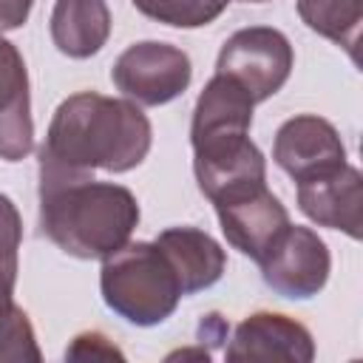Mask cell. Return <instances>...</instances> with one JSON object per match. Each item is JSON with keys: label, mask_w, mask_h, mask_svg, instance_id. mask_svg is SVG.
I'll list each match as a JSON object with an SVG mask.
<instances>
[{"label": "cell", "mask_w": 363, "mask_h": 363, "mask_svg": "<svg viewBox=\"0 0 363 363\" xmlns=\"http://www.w3.org/2000/svg\"><path fill=\"white\" fill-rule=\"evenodd\" d=\"M150 145L153 128L136 102L79 91L57 105L40 159L71 173H128Z\"/></svg>", "instance_id": "cell-1"}, {"label": "cell", "mask_w": 363, "mask_h": 363, "mask_svg": "<svg viewBox=\"0 0 363 363\" xmlns=\"http://www.w3.org/2000/svg\"><path fill=\"white\" fill-rule=\"evenodd\" d=\"M136 224L139 201L128 187L40 159V227L65 255L102 261L130 241Z\"/></svg>", "instance_id": "cell-2"}, {"label": "cell", "mask_w": 363, "mask_h": 363, "mask_svg": "<svg viewBox=\"0 0 363 363\" xmlns=\"http://www.w3.org/2000/svg\"><path fill=\"white\" fill-rule=\"evenodd\" d=\"M99 289L105 306L133 326L164 323L184 298L179 278L156 241H128L102 258Z\"/></svg>", "instance_id": "cell-3"}, {"label": "cell", "mask_w": 363, "mask_h": 363, "mask_svg": "<svg viewBox=\"0 0 363 363\" xmlns=\"http://www.w3.org/2000/svg\"><path fill=\"white\" fill-rule=\"evenodd\" d=\"M295 65L292 43L272 26H247L230 34L218 51L216 74L235 79L252 102L275 96Z\"/></svg>", "instance_id": "cell-4"}, {"label": "cell", "mask_w": 363, "mask_h": 363, "mask_svg": "<svg viewBox=\"0 0 363 363\" xmlns=\"http://www.w3.org/2000/svg\"><path fill=\"white\" fill-rule=\"evenodd\" d=\"M111 79L116 91L125 94V99L145 108H156L173 102L187 91L193 79V65L179 45L145 40L128 45L116 57Z\"/></svg>", "instance_id": "cell-5"}, {"label": "cell", "mask_w": 363, "mask_h": 363, "mask_svg": "<svg viewBox=\"0 0 363 363\" xmlns=\"http://www.w3.org/2000/svg\"><path fill=\"white\" fill-rule=\"evenodd\" d=\"M264 284L289 301L315 298L332 272V255L323 238L301 224H289L258 261Z\"/></svg>", "instance_id": "cell-6"}, {"label": "cell", "mask_w": 363, "mask_h": 363, "mask_svg": "<svg viewBox=\"0 0 363 363\" xmlns=\"http://www.w3.org/2000/svg\"><path fill=\"white\" fill-rule=\"evenodd\" d=\"M213 204H216V216H218L227 244L233 250H238L241 255L252 258L255 264L267 255V250L289 227L286 207L267 184L238 190Z\"/></svg>", "instance_id": "cell-7"}, {"label": "cell", "mask_w": 363, "mask_h": 363, "mask_svg": "<svg viewBox=\"0 0 363 363\" xmlns=\"http://www.w3.org/2000/svg\"><path fill=\"white\" fill-rule=\"evenodd\" d=\"M193 173L199 190L218 201L238 190L267 184V159L250 133L213 136L193 142Z\"/></svg>", "instance_id": "cell-8"}, {"label": "cell", "mask_w": 363, "mask_h": 363, "mask_svg": "<svg viewBox=\"0 0 363 363\" xmlns=\"http://www.w3.org/2000/svg\"><path fill=\"white\" fill-rule=\"evenodd\" d=\"M20 241L23 218L17 204L0 193V360H40L34 326L14 303Z\"/></svg>", "instance_id": "cell-9"}, {"label": "cell", "mask_w": 363, "mask_h": 363, "mask_svg": "<svg viewBox=\"0 0 363 363\" xmlns=\"http://www.w3.org/2000/svg\"><path fill=\"white\" fill-rule=\"evenodd\" d=\"M272 159L286 176L303 182L309 176L346 164V145L329 119L315 113H298L278 128L272 142Z\"/></svg>", "instance_id": "cell-10"}, {"label": "cell", "mask_w": 363, "mask_h": 363, "mask_svg": "<svg viewBox=\"0 0 363 363\" xmlns=\"http://www.w3.org/2000/svg\"><path fill=\"white\" fill-rule=\"evenodd\" d=\"M298 184V207L301 213L329 230H340L349 238H360V210H363V179L360 170L349 162L309 176Z\"/></svg>", "instance_id": "cell-11"}, {"label": "cell", "mask_w": 363, "mask_h": 363, "mask_svg": "<svg viewBox=\"0 0 363 363\" xmlns=\"http://www.w3.org/2000/svg\"><path fill=\"white\" fill-rule=\"evenodd\" d=\"M315 357L312 332L281 312L247 315L227 346V360H286L309 363Z\"/></svg>", "instance_id": "cell-12"}, {"label": "cell", "mask_w": 363, "mask_h": 363, "mask_svg": "<svg viewBox=\"0 0 363 363\" xmlns=\"http://www.w3.org/2000/svg\"><path fill=\"white\" fill-rule=\"evenodd\" d=\"M34 147L28 71L14 43L0 34V159L20 162Z\"/></svg>", "instance_id": "cell-13"}, {"label": "cell", "mask_w": 363, "mask_h": 363, "mask_svg": "<svg viewBox=\"0 0 363 363\" xmlns=\"http://www.w3.org/2000/svg\"><path fill=\"white\" fill-rule=\"evenodd\" d=\"M156 247L170 261L182 295H196L213 286L227 269V252L221 244L196 227H167L156 235Z\"/></svg>", "instance_id": "cell-14"}, {"label": "cell", "mask_w": 363, "mask_h": 363, "mask_svg": "<svg viewBox=\"0 0 363 363\" xmlns=\"http://www.w3.org/2000/svg\"><path fill=\"white\" fill-rule=\"evenodd\" d=\"M252 96L230 77L216 74L196 99L190 122V145L213 136L250 133L252 125Z\"/></svg>", "instance_id": "cell-15"}, {"label": "cell", "mask_w": 363, "mask_h": 363, "mask_svg": "<svg viewBox=\"0 0 363 363\" xmlns=\"http://www.w3.org/2000/svg\"><path fill=\"white\" fill-rule=\"evenodd\" d=\"M111 37V9L105 0H57L51 11V40L71 60L94 57Z\"/></svg>", "instance_id": "cell-16"}, {"label": "cell", "mask_w": 363, "mask_h": 363, "mask_svg": "<svg viewBox=\"0 0 363 363\" xmlns=\"http://www.w3.org/2000/svg\"><path fill=\"white\" fill-rule=\"evenodd\" d=\"M298 17L320 37L343 45L357 60V37L363 23V0H295Z\"/></svg>", "instance_id": "cell-17"}, {"label": "cell", "mask_w": 363, "mask_h": 363, "mask_svg": "<svg viewBox=\"0 0 363 363\" xmlns=\"http://www.w3.org/2000/svg\"><path fill=\"white\" fill-rule=\"evenodd\" d=\"M145 17L173 26V28H201L210 26L230 0H130Z\"/></svg>", "instance_id": "cell-18"}, {"label": "cell", "mask_w": 363, "mask_h": 363, "mask_svg": "<svg viewBox=\"0 0 363 363\" xmlns=\"http://www.w3.org/2000/svg\"><path fill=\"white\" fill-rule=\"evenodd\" d=\"M65 357L71 360H88V357H122V352L99 332H82L71 340L65 349Z\"/></svg>", "instance_id": "cell-19"}, {"label": "cell", "mask_w": 363, "mask_h": 363, "mask_svg": "<svg viewBox=\"0 0 363 363\" xmlns=\"http://www.w3.org/2000/svg\"><path fill=\"white\" fill-rule=\"evenodd\" d=\"M34 0H0V34L20 28L31 14Z\"/></svg>", "instance_id": "cell-20"}, {"label": "cell", "mask_w": 363, "mask_h": 363, "mask_svg": "<svg viewBox=\"0 0 363 363\" xmlns=\"http://www.w3.org/2000/svg\"><path fill=\"white\" fill-rule=\"evenodd\" d=\"M250 3H264V0H250Z\"/></svg>", "instance_id": "cell-21"}]
</instances>
